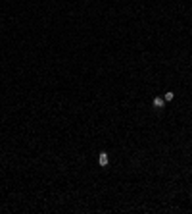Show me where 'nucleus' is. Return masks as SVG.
I'll return each instance as SVG.
<instances>
[{
	"label": "nucleus",
	"instance_id": "3",
	"mask_svg": "<svg viewBox=\"0 0 192 214\" xmlns=\"http://www.w3.org/2000/svg\"><path fill=\"white\" fill-rule=\"evenodd\" d=\"M163 100H165V102L173 100V93H165V95H163Z\"/></svg>",
	"mask_w": 192,
	"mask_h": 214
},
{
	"label": "nucleus",
	"instance_id": "1",
	"mask_svg": "<svg viewBox=\"0 0 192 214\" xmlns=\"http://www.w3.org/2000/svg\"><path fill=\"white\" fill-rule=\"evenodd\" d=\"M152 102H154V106H156V108H163V106H165V100H163V97H156L154 100H152Z\"/></svg>",
	"mask_w": 192,
	"mask_h": 214
},
{
	"label": "nucleus",
	"instance_id": "2",
	"mask_svg": "<svg viewBox=\"0 0 192 214\" xmlns=\"http://www.w3.org/2000/svg\"><path fill=\"white\" fill-rule=\"evenodd\" d=\"M108 153H100V156H98V162H100V166H108Z\"/></svg>",
	"mask_w": 192,
	"mask_h": 214
}]
</instances>
